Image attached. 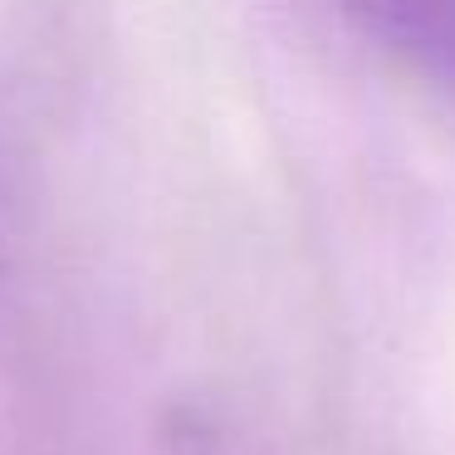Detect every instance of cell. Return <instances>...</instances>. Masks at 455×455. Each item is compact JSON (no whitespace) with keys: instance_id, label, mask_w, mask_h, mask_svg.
<instances>
[{"instance_id":"1","label":"cell","mask_w":455,"mask_h":455,"mask_svg":"<svg viewBox=\"0 0 455 455\" xmlns=\"http://www.w3.org/2000/svg\"><path fill=\"white\" fill-rule=\"evenodd\" d=\"M347 15L382 50L445 84L455 79V0H347Z\"/></svg>"}]
</instances>
